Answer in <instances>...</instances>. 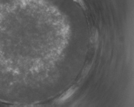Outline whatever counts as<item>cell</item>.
I'll list each match as a JSON object with an SVG mask.
<instances>
[{
    "instance_id": "6da1fadb",
    "label": "cell",
    "mask_w": 134,
    "mask_h": 107,
    "mask_svg": "<svg viewBox=\"0 0 134 107\" xmlns=\"http://www.w3.org/2000/svg\"><path fill=\"white\" fill-rule=\"evenodd\" d=\"M76 88H70L69 90L65 93L64 96H63V97L61 98L60 101L65 100V99H67L68 97H69L72 94L75 92V90H76Z\"/></svg>"
}]
</instances>
